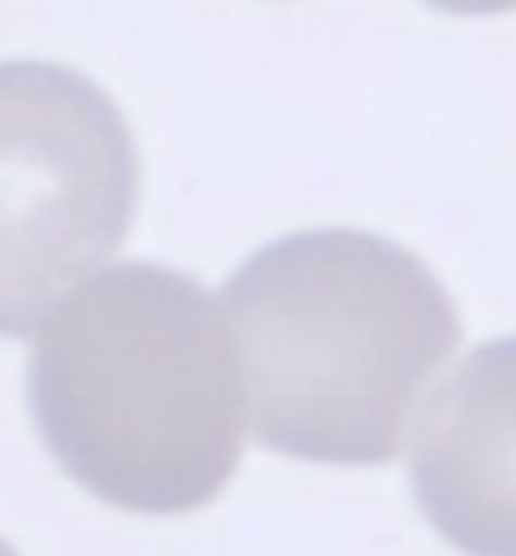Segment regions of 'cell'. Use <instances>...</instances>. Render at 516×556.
<instances>
[{"instance_id":"cell-4","label":"cell","mask_w":516,"mask_h":556,"mask_svg":"<svg viewBox=\"0 0 516 556\" xmlns=\"http://www.w3.org/2000/svg\"><path fill=\"white\" fill-rule=\"evenodd\" d=\"M411 485L451 546L516 556V334L471 350L430 395Z\"/></svg>"},{"instance_id":"cell-2","label":"cell","mask_w":516,"mask_h":556,"mask_svg":"<svg viewBox=\"0 0 516 556\" xmlns=\"http://www.w3.org/2000/svg\"><path fill=\"white\" fill-rule=\"evenodd\" d=\"M259 445L319 466L395 460L461 314L411 249L310 228L243 258L223 289Z\"/></svg>"},{"instance_id":"cell-5","label":"cell","mask_w":516,"mask_h":556,"mask_svg":"<svg viewBox=\"0 0 516 556\" xmlns=\"http://www.w3.org/2000/svg\"><path fill=\"white\" fill-rule=\"evenodd\" d=\"M436 11H451V15H502L516 11V0H426Z\"/></svg>"},{"instance_id":"cell-3","label":"cell","mask_w":516,"mask_h":556,"mask_svg":"<svg viewBox=\"0 0 516 556\" xmlns=\"http://www.w3.org/2000/svg\"><path fill=\"white\" fill-rule=\"evenodd\" d=\"M142 198L122 106L56 61H0V334L21 339L112 258Z\"/></svg>"},{"instance_id":"cell-1","label":"cell","mask_w":516,"mask_h":556,"mask_svg":"<svg viewBox=\"0 0 516 556\" xmlns=\"http://www.w3.org/2000/svg\"><path fill=\"white\" fill-rule=\"evenodd\" d=\"M26 395L51 460L117 511H198L243 455L228 319L198 278L148 258L81 278L46 314Z\"/></svg>"}]
</instances>
